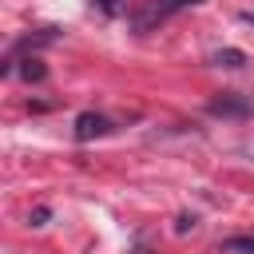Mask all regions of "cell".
<instances>
[{
  "label": "cell",
  "instance_id": "obj_1",
  "mask_svg": "<svg viewBox=\"0 0 254 254\" xmlns=\"http://www.w3.org/2000/svg\"><path fill=\"white\" fill-rule=\"evenodd\" d=\"M198 0H147V4H139L135 12H131V28L135 32H151L155 24H163V20H171L175 12H183V8H194Z\"/></svg>",
  "mask_w": 254,
  "mask_h": 254
},
{
  "label": "cell",
  "instance_id": "obj_2",
  "mask_svg": "<svg viewBox=\"0 0 254 254\" xmlns=\"http://www.w3.org/2000/svg\"><path fill=\"white\" fill-rule=\"evenodd\" d=\"M206 107H210V115H222V119H242V115H250V107H254V103H250L246 95L222 91V95H214Z\"/></svg>",
  "mask_w": 254,
  "mask_h": 254
},
{
  "label": "cell",
  "instance_id": "obj_3",
  "mask_svg": "<svg viewBox=\"0 0 254 254\" xmlns=\"http://www.w3.org/2000/svg\"><path fill=\"white\" fill-rule=\"evenodd\" d=\"M107 131H111L107 115H99V111L75 115V139H79V143H91V139H99V135H107Z\"/></svg>",
  "mask_w": 254,
  "mask_h": 254
},
{
  "label": "cell",
  "instance_id": "obj_4",
  "mask_svg": "<svg viewBox=\"0 0 254 254\" xmlns=\"http://www.w3.org/2000/svg\"><path fill=\"white\" fill-rule=\"evenodd\" d=\"M222 250L226 254H254V234H234L222 242Z\"/></svg>",
  "mask_w": 254,
  "mask_h": 254
},
{
  "label": "cell",
  "instance_id": "obj_5",
  "mask_svg": "<svg viewBox=\"0 0 254 254\" xmlns=\"http://www.w3.org/2000/svg\"><path fill=\"white\" fill-rule=\"evenodd\" d=\"M214 64H218V67H242V64H246V52L222 48V52H214Z\"/></svg>",
  "mask_w": 254,
  "mask_h": 254
},
{
  "label": "cell",
  "instance_id": "obj_6",
  "mask_svg": "<svg viewBox=\"0 0 254 254\" xmlns=\"http://www.w3.org/2000/svg\"><path fill=\"white\" fill-rule=\"evenodd\" d=\"M16 71H20V75H24V79H28V83H40V79H44V75H48V67H44V64H40V60H24V64H20V67H16Z\"/></svg>",
  "mask_w": 254,
  "mask_h": 254
},
{
  "label": "cell",
  "instance_id": "obj_7",
  "mask_svg": "<svg viewBox=\"0 0 254 254\" xmlns=\"http://www.w3.org/2000/svg\"><path fill=\"white\" fill-rule=\"evenodd\" d=\"M48 214H52L48 206H36V210L28 214V222H32V226H44V222H48Z\"/></svg>",
  "mask_w": 254,
  "mask_h": 254
},
{
  "label": "cell",
  "instance_id": "obj_8",
  "mask_svg": "<svg viewBox=\"0 0 254 254\" xmlns=\"http://www.w3.org/2000/svg\"><path fill=\"white\" fill-rule=\"evenodd\" d=\"M95 4H99L107 16H115V12H119V0H95Z\"/></svg>",
  "mask_w": 254,
  "mask_h": 254
},
{
  "label": "cell",
  "instance_id": "obj_9",
  "mask_svg": "<svg viewBox=\"0 0 254 254\" xmlns=\"http://www.w3.org/2000/svg\"><path fill=\"white\" fill-rule=\"evenodd\" d=\"M242 20H246V24H254V12H242Z\"/></svg>",
  "mask_w": 254,
  "mask_h": 254
}]
</instances>
